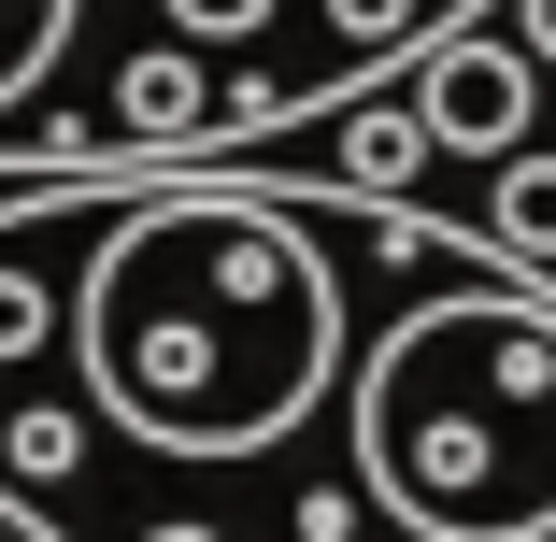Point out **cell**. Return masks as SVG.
Returning a JSON list of instances; mask_svg holds the SVG:
<instances>
[{"label":"cell","instance_id":"8992f818","mask_svg":"<svg viewBox=\"0 0 556 542\" xmlns=\"http://www.w3.org/2000/svg\"><path fill=\"white\" fill-rule=\"evenodd\" d=\"M471 229H485L500 257H528V272H556V157H542V143H514V157H500V186L471 200Z\"/></svg>","mask_w":556,"mask_h":542},{"label":"cell","instance_id":"3957f363","mask_svg":"<svg viewBox=\"0 0 556 542\" xmlns=\"http://www.w3.org/2000/svg\"><path fill=\"white\" fill-rule=\"evenodd\" d=\"M414 100H428V129H442V157H514L528 129H542V43L514 29V15H457L428 58H414Z\"/></svg>","mask_w":556,"mask_h":542},{"label":"cell","instance_id":"277c9868","mask_svg":"<svg viewBox=\"0 0 556 542\" xmlns=\"http://www.w3.org/2000/svg\"><path fill=\"white\" fill-rule=\"evenodd\" d=\"M100 15V0H0V172H15V143H29V115H43V100L86 72V29Z\"/></svg>","mask_w":556,"mask_h":542},{"label":"cell","instance_id":"7a4b0ae2","mask_svg":"<svg viewBox=\"0 0 556 542\" xmlns=\"http://www.w3.org/2000/svg\"><path fill=\"white\" fill-rule=\"evenodd\" d=\"M343 471L386 542H556V272L428 214L343 371Z\"/></svg>","mask_w":556,"mask_h":542},{"label":"cell","instance_id":"5b68a950","mask_svg":"<svg viewBox=\"0 0 556 542\" xmlns=\"http://www.w3.org/2000/svg\"><path fill=\"white\" fill-rule=\"evenodd\" d=\"M428 157H442V129H428V100L400 86V100H357V115H328V143H314V186L414 200V186H428Z\"/></svg>","mask_w":556,"mask_h":542},{"label":"cell","instance_id":"6da1fadb","mask_svg":"<svg viewBox=\"0 0 556 542\" xmlns=\"http://www.w3.org/2000/svg\"><path fill=\"white\" fill-rule=\"evenodd\" d=\"M43 214H58L72 386L143 457H214V471L343 443L357 329L428 229L414 200L229 172V157L43 172Z\"/></svg>","mask_w":556,"mask_h":542},{"label":"cell","instance_id":"52a82bcc","mask_svg":"<svg viewBox=\"0 0 556 542\" xmlns=\"http://www.w3.org/2000/svg\"><path fill=\"white\" fill-rule=\"evenodd\" d=\"M514 29L542 43V72H556V0H514Z\"/></svg>","mask_w":556,"mask_h":542}]
</instances>
